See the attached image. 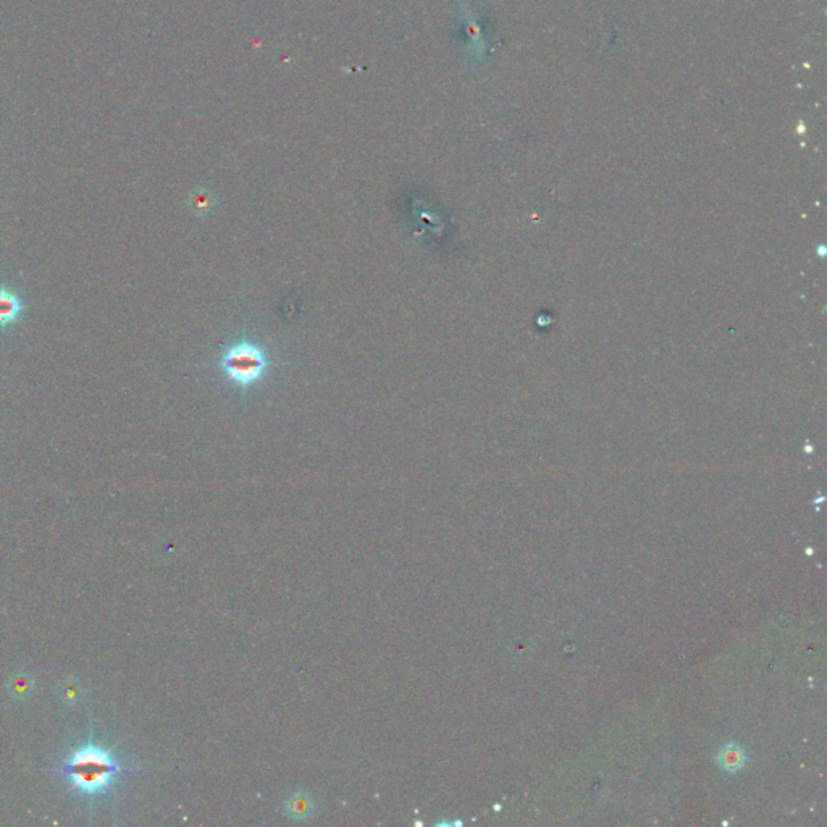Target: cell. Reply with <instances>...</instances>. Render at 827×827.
<instances>
[{
	"instance_id": "6da1fadb",
	"label": "cell",
	"mask_w": 827,
	"mask_h": 827,
	"mask_svg": "<svg viewBox=\"0 0 827 827\" xmlns=\"http://www.w3.org/2000/svg\"><path fill=\"white\" fill-rule=\"evenodd\" d=\"M131 771H136V768L124 766L115 752L94 742H86L71 750L62 766L54 769V772L66 779L71 790L89 798L106 795L115 785L120 774Z\"/></svg>"
},
{
	"instance_id": "7a4b0ae2",
	"label": "cell",
	"mask_w": 827,
	"mask_h": 827,
	"mask_svg": "<svg viewBox=\"0 0 827 827\" xmlns=\"http://www.w3.org/2000/svg\"><path fill=\"white\" fill-rule=\"evenodd\" d=\"M277 366L278 362L270 356L267 346L249 336L246 330L235 340L228 341L215 361L222 377L239 389L243 396H247L251 389L259 387Z\"/></svg>"
},
{
	"instance_id": "3957f363",
	"label": "cell",
	"mask_w": 827,
	"mask_h": 827,
	"mask_svg": "<svg viewBox=\"0 0 827 827\" xmlns=\"http://www.w3.org/2000/svg\"><path fill=\"white\" fill-rule=\"evenodd\" d=\"M26 310L24 301L17 291L0 285V330L5 331L18 324Z\"/></svg>"
},
{
	"instance_id": "277c9868",
	"label": "cell",
	"mask_w": 827,
	"mask_h": 827,
	"mask_svg": "<svg viewBox=\"0 0 827 827\" xmlns=\"http://www.w3.org/2000/svg\"><path fill=\"white\" fill-rule=\"evenodd\" d=\"M312 798L305 792H296L286 802V814L294 819H305L312 813Z\"/></svg>"
},
{
	"instance_id": "5b68a950",
	"label": "cell",
	"mask_w": 827,
	"mask_h": 827,
	"mask_svg": "<svg viewBox=\"0 0 827 827\" xmlns=\"http://www.w3.org/2000/svg\"><path fill=\"white\" fill-rule=\"evenodd\" d=\"M719 764L727 771H738L745 764V753L737 745H727L719 752Z\"/></svg>"
},
{
	"instance_id": "8992f818",
	"label": "cell",
	"mask_w": 827,
	"mask_h": 827,
	"mask_svg": "<svg viewBox=\"0 0 827 827\" xmlns=\"http://www.w3.org/2000/svg\"><path fill=\"white\" fill-rule=\"evenodd\" d=\"M467 31H469L470 41L473 44H475V48L478 49V45H480V43H482L480 29H478V24L475 23V20L472 18L470 13H467Z\"/></svg>"
}]
</instances>
